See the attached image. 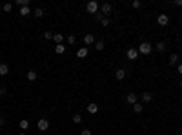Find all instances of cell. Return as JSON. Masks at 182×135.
<instances>
[{
  "label": "cell",
  "instance_id": "ac0fdd59",
  "mask_svg": "<svg viewBox=\"0 0 182 135\" xmlns=\"http://www.w3.org/2000/svg\"><path fill=\"white\" fill-rule=\"evenodd\" d=\"M33 17H37V18H42V17H44V9H42V7H37L35 11H33Z\"/></svg>",
  "mask_w": 182,
  "mask_h": 135
},
{
  "label": "cell",
  "instance_id": "ba28073f",
  "mask_svg": "<svg viewBox=\"0 0 182 135\" xmlns=\"http://www.w3.org/2000/svg\"><path fill=\"white\" fill-rule=\"evenodd\" d=\"M18 15H20V17H29V15H31V7H29V6L20 7V9H18Z\"/></svg>",
  "mask_w": 182,
  "mask_h": 135
},
{
  "label": "cell",
  "instance_id": "6da1fadb",
  "mask_svg": "<svg viewBox=\"0 0 182 135\" xmlns=\"http://www.w3.org/2000/svg\"><path fill=\"white\" fill-rule=\"evenodd\" d=\"M86 9H87V13L97 15V13H98V9H100V6H98V2L91 0V2H87V4H86Z\"/></svg>",
  "mask_w": 182,
  "mask_h": 135
},
{
  "label": "cell",
  "instance_id": "836d02e7",
  "mask_svg": "<svg viewBox=\"0 0 182 135\" xmlns=\"http://www.w3.org/2000/svg\"><path fill=\"white\" fill-rule=\"evenodd\" d=\"M0 95H6V88H4V86L0 88Z\"/></svg>",
  "mask_w": 182,
  "mask_h": 135
},
{
  "label": "cell",
  "instance_id": "d6a6232c",
  "mask_svg": "<svg viewBox=\"0 0 182 135\" xmlns=\"http://www.w3.org/2000/svg\"><path fill=\"white\" fill-rule=\"evenodd\" d=\"M175 6H179V7H182V0H175Z\"/></svg>",
  "mask_w": 182,
  "mask_h": 135
},
{
  "label": "cell",
  "instance_id": "ffe728a7",
  "mask_svg": "<svg viewBox=\"0 0 182 135\" xmlns=\"http://www.w3.org/2000/svg\"><path fill=\"white\" fill-rule=\"evenodd\" d=\"M18 126H20V130H27L29 128V121L27 119H22V121L18 122Z\"/></svg>",
  "mask_w": 182,
  "mask_h": 135
},
{
  "label": "cell",
  "instance_id": "4dcf8cb0",
  "mask_svg": "<svg viewBox=\"0 0 182 135\" xmlns=\"http://www.w3.org/2000/svg\"><path fill=\"white\" fill-rule=\"evenodd\" d=\"M80 135H91V130H89V128H84V130L80 132Z\"/></svg>",
  "mask_w": 182,
  "mask_h": 135
},
{
  "label": "cell",
  "instance_id": "52a82bcc",
  "mask_svg": "<svg viewBox=\"0 0 182 135\" xmlns=\"http://www.w3.org/2000/svg\"><path fill=\"white\" fill-rule=\"evenodd\" d=\"M87 113H91V115H95L97 111H98V104L97 102H89V104H87Z\"/></svg>",
  "mask_w": 182,
  "mask_h": 135
},
{
  "label": "cell",
  "instance_id": "d4e9b609",
  "mask_svg": "<svg viewBox=\"0 0 182 135\" xmlns=\"http://www.w3.org/2000/svg\"><path fill=\"white\" fill-rule=\"evenodd\" d=\"M2 9H4V11H6V13H9V11H11V9H13V4H11V2L4 4V6H2Z\"/></svg>",
  "mask_w": 182,
  "mask_h": 135
},
{
  "label": "cell",
  "instance_id": "9c48e42d",
  "mask_svg": "<svg viewBox=\"0 0 182 135\" xmlns=\"http://www.w3.org/2000/svg\"><path fill=\"white\" fill-rule=\"evenodd\" d=\"M100 13H102V15H109V13H111V4L104 2V4L100 6Z\"/></svg>",
  "mask_w": 182,
  "mask_h": 135
},
{
  "label": "cell",
  "instance_id": "7a4b0ae2",
  "mask_svg": "<svg viewBox=\"0 0 182 135\" xmlns=\"http://www.w3.org/2000/svg\"><path fill=\"white\" fill-rule=\"evenodd\" d=\"M151 51H153V46L149 42H142L139 46V53H142V55H149Z\"/></svg>",
  "mask_w": 182,
  "mask_h": 135
},
{
  "label": "cell",
  "instance_id": "4fadbf2b",
  "mask_svg": "<svg viewBox=\"0 0 182 135\" xmlns=\"http://www.w3.org/2000/svg\"><path fill=\"white\" fill-rule=\"evenodd\" d=\"M55 53L57 55H64V53H66V46H64V44H57V46H55Z\"/></svg>",
  "mask_w": 182,
  "mask_h": 135
},
{
  "label": "cell",
  "instance_id": "f1b7e54d",
  "mask_svg": "<svg viewBox=\"0 0 182 135\" xmlns=\"http://www.w3.org/2000/svg\"><path fill=\"white\" fill-rule=\"evenodd\" d=\"M95 18H97V20H98V22H102V20H104V18H106V17H104V15H102L100 11H98V13L95 15Z\"/></svg>",
  "mask_w": 182,
  "mask_h": 135
},
{
  "label": "cell",
  "instance_id": "2e32d148",
  "mask_svg": "<svg viewBox=\"0 0 182 135\" xmlns=\"http://www.w3.org/2000/svg\"><path fill=\"white\" fill-rule=\"evenodd\" d=\"M151 99H153V95H151L149 91H144V93H142V101H144V102H151Z\"/></svg>",
  "mask_w": 182,
  "mask_h": 135
},
{
  "label": "cell",
  "instance_id": "603a6c76",
  "mask_svg": "<svg viewBox=\"0 0 182 135\" xmlns=\"http://www.w3.org/2000/svg\"><path fill=\"white\" fill-rule=\"evenodd\" d=\"M15 4L20 6V7H24V6H29V0H15Z\"/></svg>",
  "mask_w": 182,
  "mask_h": 135
},
{
  "label": "cell",
  "instance_id": "cb8c5ba5",
  "mask_svg": "<svg viewBox=\"0 0 182 135\" xmlns=\"http://www.w3.org/2000/svg\"><path fill=\"white\" fill-rule=\"evenodd\" d=\"M71 121L75 122V124H80V122H82V117H80V115L77 113V115H73V117H71Z\"/></svg>",
  "mask_w": 182,
  "mask_h": 135
},
{
  "label": "cell",
  "instance_id": "83f0119b",
  "mask_svg": "<svg viewBox=\"0 0 182 135\" xmlns=\"http://www.w3.org/2000/svg\"><path fill=\"white\" fill-rule=\"evenodd\" d=\"M77 42V37L75 35H69V37H67V44H75Z\"/></svg>",
  "mask_w": 182,
  "mask_h": 135
},
{
  "label": "cell",
  "instance_id": "e0dca14e",
  "mask_svg": "<svg viewBox=\"0 0 182 135\" xmlns=\"http://www.w3.org/2000/svg\"><path fill=\"white\" fill-rule=\"evenodd\" d=\"M26 77H27V81H37V77H38V75H37V71H33V69H31V71H27V75H26Z\"/></svg>",
  "mask_w": 182,
  "mask_h": 135
},
{
  "label": "cell",
  "instance_id": "5b68a950",
  "mask_svg": "<svg viewBox=\"0 0 182 135\" xmlns=\"http://www.w3.org/2000/svg\"><path fill=\"white\" fill-rule=\"evenodd\" d=\"M97 40H95V37H93L91 33H87V35H84V44H86V48L87 46H91V44H95Z\"/></svg>",
  "mask_w": 182,
  "mask_h": 135
},
{
  "label": "cell",
  "instance_id": "e575fe53",
  "mask_svg": "<svg viewBox=\"0 0 182 135\" xmlns=\"http://www.w3.org/2000/svg\"><path fill=\"white\" fill-rule=\"evenodd\" d=\"M177 71H179V73L182 75V64H179V68H177Z\"/></svg>",
  "mask_w": 182,
  "mask_h": 135
},
{
  "label": "cell",
  "instance_id": "7402d4cb",
  "mask_svg": "<svg viewBox=\"0 0 182 135\" xmlns=\"http://www.w3.org/2000/svg\"><path fill=\"white\" fill-rule=\"evenodd\" d=\"M95 48L98 49V51H102V49L106 48V42H102V40H97V42H95Z\"/></svg>",
  "mask_w": 182,
  "mask_h": 135
},
{
  "label": "cell",
  "instance_id": "5bb4252c",
  "mask_svg": "<svg viewBox=\"0 0 182 135\" xmlns=\"http://www.w3.org/2000/svg\"><path fill=\"white\" fill-rule=\"evenodd\" d=\"M7 73H9V66L7 64H0V77H4Z\"/></svg>",
  "mask_w": 182,
  "mask_h": 135
},
{
  "label": "cell",
  "instance_id": "9a60e30c",
  "mask_svg": "<svg viewBox=\"0 0 182 135\" xmlns=\"http://www.w3.org/2000/svg\"><path fill=\"white\" fill-rule=\"evenodd\" d=\"M169 64L171 66H177V64H179V55H169Z\"/></svg>",
  "mask_w": 182,
  "mask_h": 135
},
{
  "label": "cell",
  "instance_id": "484cf974",
  "mask_svg": "<svg viewBox=\"0 0 182 135\" xmlns=\"http://www.w3.org/2000/svg\"><path fill=\"white\" fill-rule=\"evenodd\" d=\"M155 49H157V51H164V49H166V42H159L155 46Z\"/></svg>",
  "mask_w": 182,
  "mask_h": 135
},
{
  "label": "cell",
  "instance_id": "3957f363",
  "mask_svg": "<svg viewBox=\"0 0 182 135\" xmlns=\"http://www.w3.org/2000/svg\"><path fill=\"white\" fill-rule=\"evenodd\" d=\"M139 49H135V48H129L126 51V57H127V60H137V58H139Z\"/></svg>",
  "mask_w": 182,
  "mask_h": 135
},
{
  "label": "cell",
  "instance_id": "74e56055",
  "mask_svg": "<svg viewBox=\"0 0 182 135\" xmlns=\"http://www.w3.org/2000/svg\"><path fill=\"white\" fill-rule=\"evenodd\" d=\"M180 88H182V81H180Z\"/></svg>",
  "mask_w": 182,
  "mask_h": 135
},
{
  "label": "cell",
  "instance_id": "f546056e",
  "mask_svg": "<svg viewBox=\"0 0 182 135\" xmlns=\"http://www.w3.org/2000/svg\"><path fill=\"white\" fill-rule=\"evenodd\" d=\"M44 38H46V40H49V38H53V33H51V31H46V33H44Z\"/></svg>",
  "mask_w": 182,
  "mask_h": 135
},
{
  "label": "cell",
  "instance_id": "8d00e7d4",
  "mask_svg": "<svg viewBox=\"0 0 182 135\" xmlns=\"http://www.w3.org/2000/svg\"><path fill=\"white\" fill-rule=\"evenodd\" d=\"M18 135H26V133H24V132H18Z\"/></svg>",
  "mask_w": 182,
  "mask_h": 135
},
{
  "label": "cell",
  "instance_id": "44dd1931",
  "mask_svg": "<svg viewBox=\"0 0 182 135\" xmlns=\"http://www.w3.org/2000/svg\"><path fill=\"white\" fill-rule=\"evenodd\" d=\"M53 40H55L57 44H62L64 42V37H62L60 33H55V35H53Z\"/></svg>",
  "mask_w": 182,
  "mask_h": 135
},
{
  "label": "cell",
  "instance_id": "4316f807",
  "mask_svg": "<svg viewBox=\"0 0 182 135\" xmlns=\"http://www.w3.org/2000/svg\"><path fill=\"white\" fill-rule=\"evenodd\" d=\"M131 6H133L135 9H139V7L142 6V2H140V0H133V2H131Z\"/></svg>",
  "mask_w": 182,
  "mask_h": 135
},
{
  "label": "cell",
  "instance_id": "d590c367",
  "mask_svg": "<svg viewBox=\"0 0 182 135\" xmlns=\"http://www.w3.org/2000/svg\"><path fill=\"white\" fill-rule=\"evenodd\" d=\"M2 124H4V119H2V117H0V126H2Z\"/></svg>",
  "mask_w": 182,
  "mask_h": 135
},
{
  "label": "cell",
  "instance_id": "277c9868",
  "mask_svg": "<svg viewBox=\"0 0 182 135\" xmlns=\"http://www.w3.org/2000/svg\"><path fill=\"white\" fill-rule=\"evenodd\" d=\"M37 126H38V130H40V132H46V130L49 128V121H47V119H40V121H38V124H37Z\"/></svg>",
  "mask_w": 182,
  "mask_h": 135
},
{
  "label": "cell",
  "instance_id": "8fae6325",
  "mask_svg": "<svg viewBox=\"0 0 182 135\" xmlns=\"http://www.w3.org/2000/svg\"><path fill=\"white\" fill-rule=\"evenodd\" d=\"M77 57H78V58H86V57H87V48H86V46L80 48V49L77 51Z\"/></svg>",
  "mask_w": 182,
  "mask_h": 135
},
{
  "label": "cell",
  "instance_id": "30bf717a",
  "mask_svg": "<svg viewBox=\"0 0 182 135\" xmlns=\"http://www.w3.org/2000/svg\"><path fill=\"white\" fill-rule=\"evenodd\" d=\"M126 101L131 104V106H133V104H137L139 102V97H137L135 93H127V97H126Z\"/></svg>",
  "mask_w": 182,
  "mask_h": 135
},
{
  "label": "cell",
  "instance_id": "8992f818",
  "mask_svg": "<svg viewBox=\"0 0 182 135\" xmlns=\"http://www.w3.org/2000/svg\"><path fill=\"white\" fill-rule=\"evenodd\" d=\"M157 22H159L160 26H168V24H169V17H168V15H159Z\"/></svg>",
  "mask_w": 182,
  "mask_h": 135
},
{
  "label": "cell",
  "instance_id": "1f68e13d",
  "mask_svg": "<svg viewBox=\"0 0 182 135\" xmlns=\"http://www.w3.org/2000/svg\"><path fill=\"white\" fill-rule=\"evenodd\" d=\"M109 18H104V20H102V26H104V28H107V26H109Z\"/></svg>",
  "mask_w": 182,
  "mask_h": 135
},
{
  "label": "cell",
  "instance_id": "7c38bea8",
  "mask_svg": "<svg viewBox=\"0 0 182 135\" xmlns=\"http://www.w3.org/2000/svg\"><path fill=\"white\" fill-rule=\"evenodd\" d=\"M115 77H117V81H124V79H126V71H124V69H117V73H115Z\"/></svg>",
  "mask_w": 182,
  "mask_h": 135
},
{
  "label": "cell",
  "instance_id": "d6986e66",
  "mask_svg": "<svg viewBox=\"0 0 182 135\" xmlns=\"http://www.w3.org/2000/svg\"><path fill=\"white\" fill-rule=\"evenodd\" d=\"M142 109H144L142 102H137V104H133V111H135V113H142Z\"/></svg>",
  "mask_w": 182,
  "mask_h": 135
}]
</instances>
